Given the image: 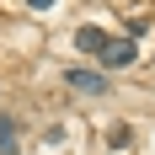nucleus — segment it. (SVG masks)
<instances>
[{
    "label": "nucleus",
    "mask_w": 155,
    "mask_h": 155,
    "mask_svg": "<svg viewBox=\"0 0 155 155\" xmlns=\"http://www.w3.org/2000/svg\"><path fill=\"white\" fill-rule=\"evenodd\" d=\"M64 86H75L86 96H107V75H96V70H64Z\"/></svg>",
    "instance_id": "f257e3e1"
},
{
    "label": "nucleus",
    "mask_w": 155,
    "mask_h": 155,
    "mask_svg": "<svg viewBox=\"0 0 155 155\" xmlns=\"http://www.w3.org/2000/svg\"><path fill=\"white\" fill-rule=\"evenodd\" d=\"M107 43H112V38H107L102 27H80V32H75V48H80V54H96V59H102Z\"/></svg>",
    "instance_id": "f03ea898"
},
{
    "label": "nucleus",
    "mask_w": 155,
    "mask_h": 155,
    "mask_svg": "<svg viewBox=\"0 0 155 155\" xmlns=\"http://www.w3.org/2000/svg\"><path fill=\"white\" fill-rule=\"evenodd\" d=\"M102 64H112V70H118V64H134V43H128V38H112L107 54H102Z\"/></svg>",
    "instance_id": "7ed1b4c3"
},
{
    "label": "nucleus",
    "mask_w": 155,
    "mask_h": 155,
    "mask_svg": "<svg viewBox=\"0 0 155 155\" xmlns=\"http://www.w3.org/2000/svg\"><path fill=\"white\" fill-rule=\"evenodd\" d=\"M16 139H21V134H16V118L0 112V155H16Z\"/></svg>",
    "instance_id": "20e7f679"
},
{
    "label": "nucleus",
    "mask_w": 155,
    "mask_h": 155,
    "mask_svg": "<svg viewBox=\"0 0 155 155\" xmlns=\"http://www.w3.org/2000/svg\"><path fill=\"white\" fill-rule=\"evenodd\" d=\"M27 5H32V11H48V5H54V0H27Z\"/></svg>",
    "instance_id": "39448f33"
}]
</instances>
